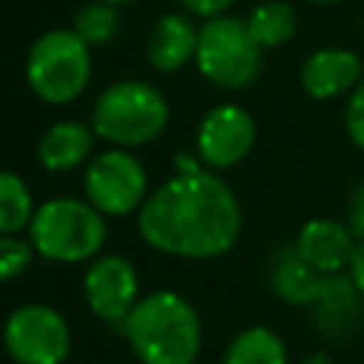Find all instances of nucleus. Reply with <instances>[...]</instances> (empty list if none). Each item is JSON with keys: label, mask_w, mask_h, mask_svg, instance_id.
Returning <instances> with one entry per match:
<instances>
[{"label": "nucleus", "mask_w": 364, "mask_h": 364, "mask_svg": "<svg viewBox=\"0 0 364 364\" xmlns=\"http://www.w3.org/2000/svg\"><path fill=\"white\" fill-rule=\"evenodd\" d=\"M136 230L162 256L205 262L225 256L242 233V205L216 171L173 173L148 193Z\"/></svg>", "instance_id": "obj_1"}, {"label": "nucleus", "mask_w": 364, "mask_h": 364, "mask_svg": "<svg viewBox=\"0 0 364 364\" xmlns=\"http://www.w3.org/2000/svg\"><path fill=\"white\" fill-rule=\"evenodd\" d=\"M119 330L139 364H193L202 350L199 313L176 290L145 293Z\"/></svg>", "instance_id": "obj_2"}, {"label": "nucleus", "mask_w": 364, "mask_h": 364, "mask_svg": "<svg viewBox=\"0 0 364 364\" xmlns=\"http://www.w3.org/2000/svg\"><path fill=\"white\" fill-rule=\"evenodd\" d=\"M26 239L46 262L82 264L102 253L108 242V225L88 199L51 196L37 205Z\"/></svg>", "instance_id": "obj_3"}, {"label": "nucleus", "mask_w": 364, "mask_h": 364, "mask_svg": "<svg viewBox=\"0 0 364 364\" xmlns=\"http://www.w3.org/2000/svg\"><path fill=\"white\" fill-rule=\"evenodd\" d=\"M171 119V105L165 94L145 80H117L111 82L91 108V128L97 139L111 148H142L151 145Z\"/></svg>", "instance_id": "obj_4"}, {"label": "nucleus", "mask_w": 364, "mask_h": 364, "mask_svg": "<svg viewBox=\"0 0 364 364\" xmlns=\"http://www.w3.org/2000/svg\"><path fill=\"white\" fill-rule=\"evenodd\" d=\"M91 68V46H85L71 28H51L28 48L26 82L37 100L68 105L88 88Z\"/></svg>", "instance_id": "obj_5"}, {"label": "nucleus", "mask_w": 364, "mask_h": 364, "mask_svg": "<svg viewBox=\"0 0 364 364\" xmlns=\"http://www.w3.org/2000/svg\"><path fill=\"white\" fill-rule=\"evenodd\" d=\"M262 54L264 48L253 40L247 23L233 14H222L199 26L193 63L208 82L228 91H239L259 80L264 63Z\"/></svg>", "instance_id": "obj_6"}, {"label": "nucleus", "mask_w": 364, "mask_h": 364, "mask_svg": "<svg viewBox=\"0 0 364 364\" xmlns=\"http://www.w3.org/2000/svg\"><path fill=\"white\" fill-rule=\"evenodd\" d=\"M82 191L102 216H131L148 199V171L131 151L108 148L88 159Z\"/></svg>", "instance_id": "obj_7"}, {"label": "nucleus", "mask_w": 364, "mask_h": 364, "mask_svg": "<svg viewBox=\"0 0 364 364\" xmlns=\"http://www.w3.org/2000/svg\"><path fill=\"white\" fill-rule=\"evenodd\" d=\"M3 347L14 364H63L71 353V327L51 304H20L3 321Z\"/></svg>", "instance_id": "obj_8"}, {"label": "nucleus", "mask_w": 364, "mask_h": 364, "mask_svg": "<svg viewBox=\"0 0 364 364\" xmlns=\"http://www.w3.org/2000/svg\"><path fill=\"white\" fill-rule=\"evenodd\" d=\"M82 296L100 321L122 327L128 313L142 299L134 262L122 253H100L82 273Z\"/></svg>", "instance_id": "obj_9"}, {"label": "nucleus", "mask_w": 364, "mask_h": 364, "mask_svg": "<svg viewBox=\"0 0 364 364\" xmlns=\"http://www.w3.org/2000/svg\"><path fill=\"white\" fill-rule=\"evenodd\" d=\"M256 142V122L247 108L236 102L213 105L196 128V154L208 171L236 168Z\"/></svg>", "instance_id": "obj_10"}, {"label": "nucleus", "mask_w": 364, "mask_h": 364, "mask_svg": "<svg viewBox=\"0 0 364 364\" xmlns=\"http://www.w3.org/2000/svg\"><path fill=\"white\" fill-rule=\"evenodd\" d=\"M293 247L316 273L330 276V273L350 270L353 256L358 250V239L347 222L318 216L301 225Z\"/></svg>", "instance_id": "obj_11"}, {"label": "nucleus", "mask_w": 364, "mask_h": 364, "mask_svg": "<svg viewBox=\"0 0 364 364\" xmlns=\"http://www.w3.org/2000/svg\"><path fill=\"white\" fill-rule=\"evenodd\" d=\"M313 321L330 341H347L364 318V296L350 273H330L321 279L313 299Z\"/></svg>", "instance_id": "obj_12"}, {"label": "nucleus", "mask_w": 364, "mask_h": 364, "mask_svg": "<svg viewBox=\"0 0 364 364\" xmlns=\"http://www.w3.org/2000/svg\"><path fill=\"white\" fill-rule=\"evenodd\" d=\"M301 88L313 100H336L353 94L364 80V63L350 48H318L301 65Z\"/></svg>", "instance_id": "obj_13"}, {"label": "nucleus", "mask_w": 364, "mask_h": 364, "mask_svg": "<svg viewBox=\"0 0 364 364\" xmlns=\"http://www.w3.org/2000/svg\"><path fill=\"white\" fill-rule=\"evenodd\" d=\"M97 134L91 125L77 119H60L43 131L37 139V162L51 173H65L80 165H88L94 154Z\"/></svg>", "instance_id": "obj_14"}, {"label": "nucleus", "mask_w": 364, "mask_h": 364, "mask_svg": "<svg viewBox=\"0 0 364 364\" xmlns=\"http://www.w3.org/2000/svg\"><path fill=\"white\" fill-rule=\"evenodd\" d=\"M196 43H199V26H193L191 17L165 14L151 26L145 54L151 68L162 74H173L196 57Z\"/></svg>", "instance_id": "obj_15"}, {"label": "nucleus", "mask_w": 364, "mask_h": 364, "mask_svg": "<svg viewBox=\"0 0 364 364\" xmlns=\"http://www.w3.org/2000/svg\"><path fill=\"white\" fill-rule=\"evenodd\" d=\"M321 273H316L296 247H279L273 262H270V287L273 293L287 301V304H313L318 284H321Z\"/></svg>", "instance_id": "obj_16"}, {"label": "nucleus", "mask_w": 364, "mask_h": 364, "mask_svg": "<svg viewBox=\"0 0 364 364\" xmlns=\"http://www.w3.org/2000/svg\"><path fill=\"white\" fill-rule=\"evenodd\" d=\"M245 23L262 48H279V46L290 43L299 28L296 9L287 0H264V3L253 6V11L245 17Z\"/></svg>", "instance_id": "obj_17"}, {"label": "nucleus", "mask_w": 364, "mask_h": 364, "mask_svg": "<svg viewBox=\"0 0 364 364\" xmlns=\"http://www.w3.org/2000/svg\"><path fill=\"white\" fill-rule=\"evenodd\" d=\"M222 364H287V347L270 327H247L233 336Z\"/></svg>", "instance_id": "obj_18"}, {"label": "nucleus", "mask_w": 364, "mask_h": 364, "mask_svg": "<svg viewBox=\"0 0 364 364\" xmlns=\"http://www.w3.org/2000/svg\"><path fill=\"white\" fill-rule=\"evenodd\" d=\"M37 202L26 179L14 171L0 168V236H14L28 230Z\"/></svg>", "instance_id": "obj_19"}, {"label": "nucleus", "mask_w": 364, "mask_h": 364, "mask_svg": "<svg viewBox=\"0 0 364 364\" xmlns=\"http://www.w3.org/2000/svg\"><path fill=\"white\" fill-rule=\"evenodd\" d=\"M71 31L85 43V46H105L117 37L119 31V11L117 6H108V3H85L77 14H74V26Z\"/></svg>", "instance_id": "obj_20"}, {"label": "nucleus", "mask_w": 364, "mask_h": 364, "mask_svg": "<svg viewBox=\"0 0 364 364\" xmlns=\"http://www.w3.org/2000/svg\"><path fill=\"white\" fill-rule=\"evenodd\" d=\"M34 247L28 239H23V233L14 236H0V282H14L20 279L31 259H34Z\"/></svg>", "instance_id": "obj_21"}, {"label": "nucleus", "mask_w": 364, "mask_h": 364, "mask_svg": "<svg viewBox=\"0 0 364 364\" xmlns=\"http://www.w3.org/2000/svg\"><path fill=\"white\" fill-rule=\"evenodd\" d=\"M344 125H347V136L353 139V145L364 151V80L355 85V91L347 100Z\"/></svg>", "instance_id": "obj_22"}, {"label": "nucleus", "mask_w": 364, "mask_h": 364, "mask_svg": "<svg viewBox=\"0 0 364 364\" xmlns=\"http://www.w3.org/2000/svg\"><path fill=\"white\" fill-rule=\"evenodd\" d=\"M347 225L355 233V239H364V179L353 188L350 193V208H347Z\"/></svg>", "instance_id": "obj_23"}, {"label": "nucleus", "mask_w": 364, "mask_h": 364, "mask_svg": "<svg viewBox=\"0 0 364 364\" xmlns=\"http://www.w3.org/2000/svg\"><path fill=\"white\" fill-rule=\"evenodd\" d=\"M179 3H182V9H188L191 14L210 20V17L228 14V9H230L236 0H179Z\"/></svg>", "instance_id": "obj_24"}, {"label": "nucleus", "mask_w": 364, "mask_h": 364, "mask_svg": "<svg viewBox=\"0 0 364 364\" xmlns=\"http://www.w3.org/2000/svg\"><path fill=\"white\" fill-rule=\"evenodd\" d=\"M173 168H176V173H196V171H205V162L199 159L196 151L193 154H176Z\"/></svg>", "instance_id": "obj_25"}, {"label": "nucleus", "mask_w": 364, "mask_h": 364, "mask_svg": "<svg viewBox=\"0 0 364 364\" xmlns=\"http://www.w3.org/2000/svg\"><path fill=\"white\" fill-rule=\"evenodd\" d=\"M350 276H353V282H355L358 293L364 296V239L358 242V250H355V256H353V264H350Z\"/></svg>", "instance_id": "obj_26"}, {"label": "nucleus", "mask_w": 364, "mask_h": 364, "mask_svg": "<svg viewBox=\"0 0 364 364\" xmlns=\"http://www.w3.org/2000/svg\"><path fill=\"white\" fill-rule=\"evenodd\" d=\"M301 364H333V361H330L324 353H313V355H307Z\"/></svg>", "instance_id": "obj_27"}, {"label": "nucleus", "mask_w": 364, "mask_h": 364, "mask_svg": "<svg viewBox=\"0 0 364 364\" xmlns=\"http://www.w3.org/2000/svg\"><path fill=\"white\" fill-rule=\"evenodd\" d=\"M304 3H313V6H338L344 0H304Z\"/></svg>", "instance_id": "obj_28"}, {"label": "nucleus", "mask_w": 364, "mask_h": 364, "mask_svg": "<svg viewBox=\"0 0 364 364\" xmlns=\"http://www.w3.org/2000/svg\"><path fill=\"white\" fill-rule=\"evenodd\" d=\"M100 3H108V6H128V3H136V0H100Z\"/></svg>", "instance_id": "obj_29"}]
</instances>
